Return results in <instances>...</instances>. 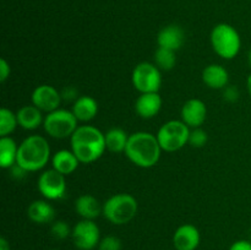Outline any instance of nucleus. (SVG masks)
<instances>
[{
  "mask_svg": "<svg viewBox=\"0 0 251 250\" xmlns=\"http://www.w3.org/2000/svg\"><path fill=\"white\" fill-rule=\"evenodd\" d=\"M154 63L158 66L159 70H172L176 63V51L158 47V49L154 53Z\"/></svg>",
  "mask_w": 251,
  "mask_h": 250,
  "instance_id": "nucleus-24",
  "label": "nucleus"
},
{
  "mask_svg": "<svg viewBox=\"0 0 251 250\" xmlns=\"http://www.w3.org/2000/svg\"><path fill=\"white\" fill-rule=\"evenodd\" d=\"M104 135L105 146H107L108 151L113 152V153L125 152L129 136H127V134L124 130L120 129V127H112Z\"/></svg>",
  "mask_w": 251,
  "mask_h": 250,
  "instance_id": "nucleus-23",
  "label": "nucleus"
},
{
  "mask_svg": "<svg viewBox=\"0 0 251 250\" xmlns=\"http://www.w3.org/2000/svg\"><path fill=\"white\" fill-rule=\"evenodd\" d=\"M19 146L10 136L0 137V167L10 169L16 164Z\"/></svg>",
  "mask_w": 251,
  "mask_h": 250,
  "instance_id": "nucleus-22",
  "label": "nucleus"
},
{
  "mask_svg": "<svg viewBox=\"0 0 251 250\" xmlns=\"http://www.w3.org/2000/svg\"><path fill=\"white\" fill-rule=\"evenodd\" d=\"M161 152V145L156 135L146 131H137L129 135L124 153L135 166L151 168L158 163Z\"/></svg>",
  "mask_w": 251,
  "mask_h": 250,
  "instance_id": "nucleus-2",
  "label": "nucleus"
},
{
  "mask_svg": "<svg viewBox=\"0 0 251 250\" xmlns=\"http://www.w3.org/2000/svg\"><path fill=\"white\" fill-rule=\"evenodd\" d=\"M19 125L17 117L12 110L7 108L0 109V137L9 136Z\"/></svg>",
  "mask_w": 251,
  "mask_h": 250,
  "instance_id": "nucleus-25",
  "label": "nucleus"
},
{
  "mask_svg": "<svg viewBox=\"0 0 251 250\" xmlns=\"http://www.w3.org/2000/svg\"><path fill=\"white\" fill-rule=\"evenodd\" d=\"M0 250H11V248H10V243L7 242L6 238L4 237L0 238Z\"/></svg>",
  "mask_w": 251,
  "mask_h": 250,
  "instance_id": "nucleus-34",
  "label": "nucleus"
},
{
  "mask_svg": "<svg viewBox=\"0 0 251 250\" xmlns=\"http://www.w3.org/2000/svg\"><path fill=\"white\" fill-rule=\"evenodd\" d=\"M19 125L25 130H34L43 124L44 118L42 110L36 105H24L16 113Z\"/></svg>",
  "mask_w": 251,
  "mask_h": 250,
  "instance_id": "nucleus-20",
  "label": "nucleus"
},
{
  "mask_svg": "<svg viewBox=\"0 0 251 250\" xmlns=\"http://www.w3.org/2000/svg\"><path fill=\"white\" fill-rule=\"evenodd\" d=\"M239 90H238V87H235V86H227V87L223 88V97H225V100H228V102H237V100H239Z\"/></svg>",
  "mask_w": 251,
  "mask_h": 250,
  "instance_id": "nucleus-29",
  "label": "nucleus"
},
{
  "mask_svg": "<svg viewBox=\"0 0 251 250\" xmlns=\"http://www.w3.org/2000/svg\"><path fill=\"white\" fill-rule=\"evenodd\" d=\"M10 169L12 171V176H15L16 179H22L27 173V171H25L24 168H21L19 164H15V166L11 167Z\"/></svg>",
  "mask_w": 251,
  "mask_h": 250,
  "instance_id": "nucleus-33",
  "label": "nucleus"
},
{
  "mask_svg": "<svg viewBox=\"0 0 251 250\" xmlns=\"http://www.w3.org/2000/svg\"><path fill=\"white\" fill-rule=\"evenodd\" d=\"M248 61H249V65L251 66V48H250L249 53H248Z\"/></svg>",
  "mask_w": 251,
  "mask_h": 250,
  "instance_id": "nucleus-36",
  "label": "nucleus"
},
{
  "mask_svg": "<svg viewBox=\"0 0 251 250\" xmlns=\"http://www.w3.org/2000/svg\"><path fill=\"white\" fill-rule=\"evenodd\" d=\"M122 240L115 235H107L102 238L98 244V250H122Z\"/></svg>",
  "mask_w": 251,
  "mask_h": 250,
  "instance_id": "nucleus-28",
  "label": "nucleus"
},
{
  "mask_svg": "<svg viewBox=\"0 0 251 250\" xmlns=\"http://www.w3.org/2000/svg\"><path fill=\"white\" fill-rule=\"evenodd\" d=\"M202 81L207 87L212 90H223L229 82V74L218 64H211L202 71Z\"/></svg>",
  "mask_w": 251,
  "mask_h": 250,
  "instance_id": "nucleus-16",
  "label": "nucleus"
},
{
  "mask_svg": "<svg viewBox=\"0 0 251 250\" xmlns=\"http://www.w3.org/2000/svg\"><path fill=\"white\" fill-rule=\"evenodd\" d=\"M32 104L36 105L42 112L50 113L59 109L61 100V93L55 87L49 85L37 86L31 96Z\"/></svg>",
  "mask_w": 251,
  "mask_h": 250,
  "instance_id": "nucleus-11",
  "label": "nucleus"
},
{
  "mask_svg": "<svg viewBox=\"0 0 251 250\" xmlns=\"http://www.w3.org/2000/svg\"><path fill=\"white\" fill-rule=\"evenodd\" d=\"M10 65L5 59H0V81L5 82L6 78L10 76Z\"/></svg>",
  "mask_w": 251,
  "mask_h": 250,
  "instance_id": "nucleus-30",
  "label": "nucleus"
},
{
  "mask_svg": "<svg viewBox=\"0 0 251 250\" xmlns=\"http://www.w3.org/2000/svg\"><path fill=\"white\" fill-rule=\"evenodd\" d=\"M50 233L56 240H64L66 238H69L73 233L70 225L65 222V221H55V222L51 225Z\"/></svg>",
  "mask_w": 251,
  "mask_h": 250,
  "instance_id": "nucleus-26",
  "label": "nucleus"
},
{
  "mask_svg": "<svg viewBox=\"0 0 251 250\" xmlns=\"http://www.w3.org/2000/svg\"><path fill=\"white\" fill-rule=\"evenodd\" d=\"M74 245L78 250H93L100 242V232L95 221L81 220L71 233Z\"/></svg>",
  "mask_w": 251,
  "mask_h": 250,
  "instance_id": "nucleus-9",
  "label": "nucleus"
},
{
  "mask_svg": "<svg viewBox=\"0 0 251 250\" xmlns=\"http://www.w3.org/2000/svg\"><path fill=\"white\" fill-rule=\"evenodd\" d=\"M78 163H80V161L71 150L70 151L69 150H60V151L55 152V154L51 157L53 169H55L63 175H69V174L74 173L77 169Z\"/></svg>",
  "mask_w": 251,
  "mask_h": 250,
  "instance_id": "nucleus-21",
  "label": "nucleus"
},
{
  "mask_svg": "<svg viewBox=\"0 0 251 250\" xmlns=\"http://www.w3.org/2000/svg\"><path fill=\"white\" fill-rule=\"evenodd\" d=\"M61 98L65 100H77V91L74 87H66L64 88V91L61 92Z\"/></svg>",
  "mask_w": 251,
  "mask_h": 250,
  "instance_id": "nucleus-32",
  "label": "nucleus"
},
{
  "mask_svg": "<svg viewBox=\"0 0 251 250\" xmlns=\"http://www.w3.org/2000/svg\"><path fill=\"white\" fill-rule=\"evenodd\" d=\"M49 158L50 146L47 139L41 135H31L19 146L16 164L27 172H37L47 166Z\"/></svg>",
  "mask_w": 251,
  "mask_h": 250,
  "instance_id": "nucleus-3",
  "label": "nucleus"
},
{
  "mask_svg": "<svg viewBox=\"0 0 251 250\" xmlns=\"http://www.w3.org/2000/svg\"><path fill=\"white\" fill-rule=\"evenodd\" d=\"M190 127L183 120H169L159 127L157 140L162 151L176 152L189 144Z\"/></svg>",
  "mask_w": 251,
  "mask_h": 250,
  "instance_id": "nucleus-6",
  "label": "nucleus"
},
{
  "mask_svg": "<svg viewBox=\"0 0 251 250\" xmlns=\"http://www.w3.org/2000/svg\"><path fill=\"white\" fill-rule=\"evenodd\" d=\"M207 118V108L201 100L191 98L181 108V120L189 127H200Z\"/></svg>",
  "mask_w": 251,
  "mask_h": 250,
  "instance_id": "nucleus-12",
  "label": "nucleus"
},
{
  "mask_svg": "<svg viewBox=\"0 0 251 250\" xmlns=\"http://www.w3.org/2000/svg\"><path fill=\"white\" fill-rule=\"evenodd\" d=\"M71 112L74 113L78 122H91L95 119L98 113V103L91 96H81L74 102Z\"/></svg>",
  "mask_w": 251,
  "mask_h": 250,
  "instance_id": "nucleus-19",
  "label": "nucleus"
},
{
  "mask_svg": "<svg viewBox=\"0 0 251 250\" xmlns=\"http://www.w3.org/2000/svg\"><path fill=\"white\" fill-rule=\"evenodd\" d=\"M211 46L218 56L230 60L239 54L242 39L233 26L228 24H218L211 31Z\"/></svg>",
  "mask_w": 251,
  "mask_h": 250,
  "instance_id": "nucleus-5",
  "label": "nucleus"
},
{
  "mask_svg": "<svg viewBox=\"0 0 251 250\" xmlns=\"http://www.w3.org/2000/svg\"><path fill=\"white\" fill-rule=\"evenodd\" d=\"M162 108V98L158 92L141 93L135 102V112L144 119L156 117Z\"/></svg>",
  "mask_w": 251,
  "mask_h": 250,
  "instance_id": "nucleus-14",
  "label": "nucleus"
},
{
  "mask_svg": "<svg viewBox=\"0 0 251 250\" xmlns=\"http://www.w3.org/2000/svg\"><path fill=\"white\" fill-rule=\"evenodd\" d=\"M229 250H251V240H237L230 245Z\"/></svg>",
  "mask_w": 251,
  "mask_h": 250,
  "instance_id": "nucleus-31",
  "label": "nucleus"
},
{
  "mask_svg": "<svg viewBox=\"0 0 251 250\" xmlns=\"http://www.w3.org/2000/svg\"><path fill=\"white\" fill-rule=\"evenodd\" d=\"M247 87H248V92H249V95H250V97H251V74L249 75V77H248Z\"/></svg>",
  "mask_w": 251,
  "mask_h": 250,
  "instance_id": "nucleus-35",
  "label": "nucleus"
},
{
  "mask_svg": "<svg viewBox=\"0 0 251 250\" xmlns=\"http://www.w3.org/2000/svg\"><path fill=\"white\" fill-rule=\"evenodd\" d=\"M38 190L47 200H59L64 198L66 191L65 175L55 169L43 172L38 178Z\"/></svg>",
  "mask_w": 251,
  "mask_h": 250,
  "instance_id": "nucleus-10",
  "label": "nucleus"
},
{
  "mask_svg": "<svg viewBox=\"0 0 251 250\" xmlns=\"http://www.w3.org/2000/svg\"><path fill=\"white\" fill-rule=\"evenodd\" d=\"M27 216L29 220L38 225H47L54 221L55 210L46 200H36L29 203L27 208Z\"/></svg>",
  "mask_w": 251,
  "mask_h": 250,
  "instance_id": "nucleus-17",
  "label": "nucleus"
},
{
  "mask_svg": "<svg viewBox=\"0 0 251 250\" xmlns=\"http://www.w3.org/2000/svg\"><path fill=\"white\" fill-rule=\"evenodd\" d=\"M250 240H251V230H250Z\"/></svg>",
  "mask_w": 251,
  "mask_h": 250,
  "instance_id": "nucleus-37",
  "label": "nucleus"
},
{
  "mask_svg": "<svg viewBox=\"0 0 251 250\" xmlns=\"http://www.w3.org/2000/svg\"><path fill=\"white\" fill-rule=\"evenodd\" d=\"M201 235L194 225H180L173 235V245L176 250H196L200 245Z\"/></svg>",
  "mask_w": 251,
  "mask_h": 250,
  "instance_id": "nucleus-13",
  "label": "nucleus"
},
{
  "mask_svg": "<svg viewBox=\"0 0 251 250\" xmlns=\"http://www.w3.org/2000/svg\"><path fill=\"white\" fill-rule=\"evenodd\" d=\"M75 211L82 220H96L100 213H103V206L95 196L90 194L81 195L75 201Z\"/></svg>",
  "mask_w": 251,
  "mask_h": 250,
  "instance_id": "nucleus-18",
  "label": "nucleus"
},
{
  "mask_svg": "<svg viewBox=\"0 0 251 250\" xmlns=\"http://www.w3.org/2000/svg\"><path fill=\"white\" fill-rule=\"evenodd\" d=\"M77 122L73 112L66 109H56L48 113L44 118L43 126L47 134L54 139H66L73 136L77 129Z\"/></svg>",
  "mask_w": 251,
  "mask_h": 250,
  "instance_id": "nucleus-7",
  "label": "nucleus"
},
{
  "mask_svg": "<svg viewBox=\"0 0 251 250\" xmlns=\"http://www.w3.org/2000/svg\"><path fill=\"white\" fill-rule=\"evenodd\" d=\"M139 205L136 199L130 194H115L103 203L104 218L110 223L123 225L129 223L136 216Z\"/></svg>",
  "mask_w": 251,
  "mask_h": 250,
  "instance_id": "nucleus-4",
  "label": "nucleus"
},
{
  "mask_svg": "<svg viewBox=\"0 0 251 250\" xmlns=\"http://www.w3.org/2000/svg\"><path fill=\"white\" fill-rule=\"evenodd\" d=\"M71 151L80 163H92L102 157L105 146V135L92 125H81L70 137Z\"/></svg>",
  "mask_w": 251,
  "mask_h": 250,
  "instance_id": "nucleus-1",
  "label": "nucleus"
},
{
  "mask_svg": "<svg viewBox=\"0 0 251 250\" xmlns=\"http://www.w3.org/2000/svg\"><path fill=\"white\" fill-rule=\"evenodd\" d=\"M185 41V34L183 28L178 25H168L159 31L157 36V43L162 48L171 49V50H179L183 47Z\"/></svg>",
  "mask_w": 251,
  "mask_h": 250,
  "instance_id": "nucleus-15",
  "label": "nucleus"
},
{
  "mask_svg": "<svg viewBox=\"0 0 251 250\" xmlns=\"http://www.w3.org/2000/svg\"><path fill=\"white\" fill-rule=\"evenodd\" d=\"M131 81L140 93L158 92L162 85L161 70L156 64L140 63L132 70Z\"/></svg>",
  "mask_w": 251,
  "mask_h": 250,
  "instance_id": "nucleus-8",
  "label": "nucleus"
},
{
  "mask_svg": "<svg viewBox=\"0 0 251 250\" xmlns=\"http://www.w3.org/2000/svg\"><path fill=\"white\" fill-rule=\"evenodd\" d=\"M208 136L207 132L205 130H202L201 127H195V129L190 130V136H189V144L193 147L196 149H200L203 147L207 142Z\"/></svg>",
  "mask_w": 251,
  "mask_h": 250,
  "instance_id": "nucleus-27",
  "label": "nucleus"
},
{
  "mask_svg": "<svg viewBox=\"0 0 251 250\" xmlns=\"http://www.w3.org/2000/svg\"><path fill=\"white\" fill-rule=\"evenodd\" d=\"M50 250H56V249H50Z\"/></svg>",
  "mask_w": 251,
  "mask_h": 250,
  "instance_id": "nucleus-38",
  "label": "nucleus"
}]
</instances>
